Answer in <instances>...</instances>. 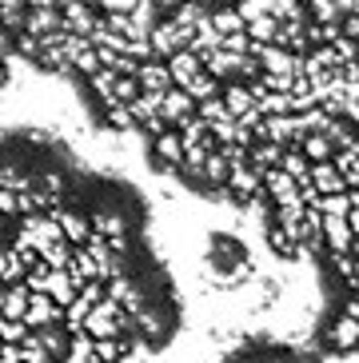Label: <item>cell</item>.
Wrapping results in <instances>:
<instances>
[{
	"label": "cell",
	"instance_id": "6da1fadb",
	"mask_svg": "<svg viewBox=\"0 0 359 363\" xmlns=\"http://www.w3.org/2000/svg\"><path fill=\"white\" fill-rule=\"evenodd\" d=\"M255 256L252 247L243 244V235L236 232H211L208 247L200 256V279L204 288L220 291V296H240L248 284L255 279Z\"/></svg>",
	"mask_w": 359,
	"mask_h": 363
},
{
	"label": "cell",
	"instance_id": "7a4b0ae2",
	"mask_svg": "<svg viewBox=\"0 0 359 363\" xmlns=\"http://www.w3.org/2000/svg\"><path fill=\"white\" fill-rule=\"evenodd\" d=\"M9 84H12V68L0 60V88H9Z\"/></svg>",
	"mask_w": 359,
	"mask_h": 363
}]
</instances>
